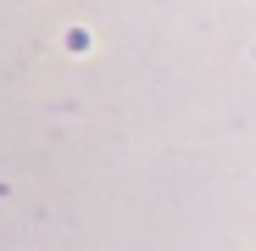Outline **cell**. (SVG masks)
I'll use <instances>...</instances> for the list:
<instances>
[]
</instances>
